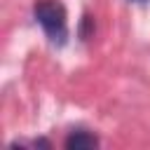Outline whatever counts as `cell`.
I'll use <instances>...</instances> for the list:
<instances>
[{
	"label": "cell",
	"instance_id": "1",
	"mask_svg": "<svg viewBox=\"0 0 150 150\" xmlns=\"http://www.w3.org/2000/svg\"><path fill=\"white\" fill-rule=\"evenodd\" d=\"M33 14L38 23L45 28L47 38L54 45H63L68 38V23H66V7L59 0H38L33 5Z\"/></svg>",
	"mask_w": 150,
	"mask_h": 150
},
{
	"label": "cell",
	"instance_id": "2",
	"mask_svg": "<svg viewBox=\"0 0 150 150\" xmlns=\"http://www.w3.org/2000/svg\"><path fill=\"white\" fill-rule=\"evenodd\" d=\"M68 150H94L96 145H98V138L94 136V134H89V131H73V134H68V138H66V143H63Z\"/></svg>",
	"mask_w": 150,
	"mask_h": 150
},
{
	"label": "cell",
	"instance_id": "3",
	"mask_svg": "<svg viewBox=\"0 0 150 150\" xmlns=\"http://www.w3.org/2000/svg\"><path fill=\"white\" fill-rule=\"evenodd\" d=\"M89 28H91V16H89V14H84V16H82V28H80V38H82V40H87V38H89V33H91Z\"/></svg>",
	"mask_w": 150,
	"mask_h": 150
}]
</instances>
